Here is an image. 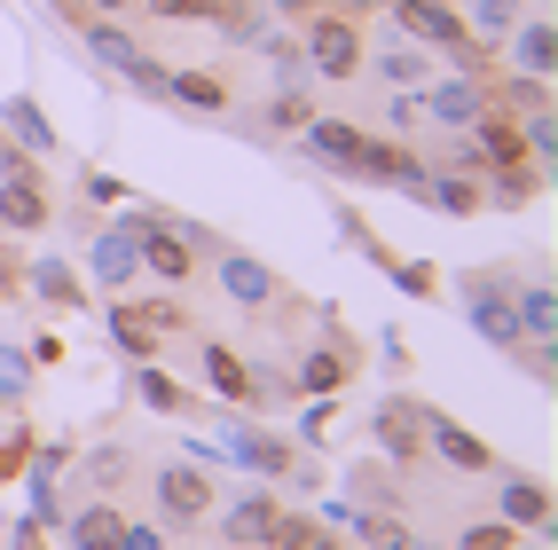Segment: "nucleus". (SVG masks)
<instances>
[{"label":"nucleus","instance_id":"de8ad7c7","mask_svg":"<svg viewBox=\"0 0 558 550\" xmlns=\"http://www.w3.org/2000/svg\"><path fill=\"white\" fill-rule=\"evenodd\" d=\"M354 550H362V542H354Z\"/></svg>","mask_w":558,"mask_h":550},{"label":"nucleus","instance_id":"aec40b11","mask_svg":"<svg viewBox=\"0 0 558 550\" xmlns=\"http://www.w3.org/2000/svg\"><path fill=\"white\" fill-rule=\"evenodd\" d=\"M511 315H519V339H558V291L535 283H511Z\"/></svg>","mask_w":558,"mask_h":550},{"label":"nucleus","instance_id":"c9c22d12","mask_svg":"<svg viewBox=\"0 0 558 550\" xmlns=\"http://www.w3.org/2000/svg\"><path fill=\"white\" fill-rule=\"evenodd\" d=\"M457 550H511V527H504V520H480V527H464Z\"/></svg>","mask_w":558,"mask_h":550},{"label":"nucleus","instance_id":"5701e85b","mask_svg":"<svg viewBox=\"0 0 558 550\" xmlns=\"http://www.w3.org/2000/svg\"><path fill=\"white\" fill-rule=\"evenodd\" d=\"M197 362H205V386H213L220 401H244V393H252V362H244L236 346L205 339V346H197Z\"/></svg>","mask_w":558,"mask_h":550},{"label":"nucleus","instance_id":"f03ea898","mask_svg":"<svg viewBox=\"0 0 558 550\" xmlns=\"http://www.w3.org/2000/svg\"><path fill=\"white\" fill-rule=\"evenodd\" d=\"M150 503H158V527L166 535H190V527H205V511L220 496H213V472L181 456V464H158L150 472Z\"/></svg>","mask_w":558,"mask_h":550},{"label":"nucleus","instance_id":"c03bdc74","mask_svg":"<svg viewBox=\"0 0 558 550\" xmlns=\"http://www.w3.org/2000/svg\"><path fill=\"white\" fill-rule=\"evenodd\" d=\"M87 16H134V0H80Z\"/></svg>","mask_w":558,"mask_h":550},{"label":"nucleus","instance_id":"6ab92c4d","mask_svg":"<svg viewBox=\"0 0 558 550\" xmlns=\"http://www.w3.org/2000/svg\"><path fill=\"white\" fill-rule=\"evenodd\" d=\"M409 197H417V205H433V212H449V220H464V212H480V181H472V173H449V166H440V173H425V181H417Z\"/></svg>","mask_w":558,"mask_h":550},{"label":"nucleus","instance_id":"49530a36","mask_svg":"<svg viewBox=\"0 0 558 550\" xmlns=\"http://www.w3.org/2000/svg\"><path fill=\"white\" fill-rule=\"evenodd\" d=\"M220 9H259V0H213V16H220Z\"/></svg>","mask_w":558,"mask_h":550},{"label":"nucleus","instance_id":"9b49d317","mask_svg":"<svg viewBox=\"0 0 558 550\" xmlns=\"http://www.w3.org/2000/svg\"><path fill=\"white\" fill-rule=\"evenodd\" d=\"M220 456H229V464H244V472H259V480H283V472H291V456H300V449H291V440H276L268 425H229V440H220Z\"/></svg>","mask_w":558,"mask_h":550},{"label":"nucleus","instance_id":"b1692460","mask_svg":"<svg viewBox=\"0 0 558 550\" xmlns=\"http://www.w3.org/2000/svg\"><path fill=\"white\" fill-rule=\"evenodd\" d=\"M24 283L40 291L48 307H63V315L87 300V276H80V268H63V260H32V268H24Z\"/></svg>","mask_w":558,"mask_h":550},{"label":"nucleus","instance_id":"a19ab883","mask_svg":"<svg viewBox=\"0 0 558 550\" xmlns=\"http://www.w3.org/2000/svg\"><path fill=\"white\" fill-rule=\"evenodd\" d=\"M87 197H95V205H126L134 190H126V181H110V173H87Z\"/></svg>","mask_w":558,"mask_h":550},{"label":"nucleus","instance_id":"473e14b6","mask_svg":"<svg viewBox=\"0 0 558 550\" xmlns=\"http://www.w3.org/2000/svg\"><path fill=\"white\" fill-rule=\"evenodd\" d=\"M134 9H150L166 24H213V0H134Z\"/></svg>","mask_w":558,"mask_h":550},{"label":"nucleus","instance_id":"423d86ee","mask_svg":"<svg viewBox=\"0 0 558 550\" xmlns=\"http://www.w3.org/2000/svg\"><path fill=\"white\" fill-rule=\"evenodd\" d=\"M362 370V354H354V339H315L307 354H300V370H291V393H300V401H339V386Z\"/></svg>","mask_w":558,"mask_h":550},{"label":"nucleus","instance_id":"e433bc0d","mask_svg":"<svg viewBox=\"0 0 558 550\" xmlns=\"http://www.w3.org/2000/svg\"><path fill=\"white\" fill-rule=\"evenodd\" d=\"M24 464H32V432H9L0 440V480H16Z\"/></svg>","mask_w":558,"mask_h":550},{"label":"nucleus","instance_id":"393cba45","mask_svg":"<svg viewBox=\"0 0 558 550\" xmlns=\"http://www.w3.org/2000/svg\"><path fill=\"white\" fill-rule=\"evenodd\" d=\"M457 16H464V32H472V40H480V48H496V40H504V32H511L519 16H527V0H464V9H457Z\"/></svg>","mask_w":558,"mask_h":550},{"label":"nucleus","instance_id":"4c0bfd02","mask_svg":"<svg viewBox=\"0 0 558 550\" xmlns=\"http://www.w3.org/2000/svg\"><path fill=\"white\" fill-rule=\"evenodd\" d=\"M119 550H166V527H158V520H126Z\"/></svg>","mask_w":558,"mask_h":550},{"label":"nucleus","instance_id":"4468645a","mask_svg":"<svg viewBox=\"0 0 558 550\" xmlns=\"http://www.w3.org/2000/svg\"><path fill=\"white\" fill-rule=\"evenodd\" d=\"M496 511H504L511 535H550V488H543V480H519V472H504Z\"/></svg>","mask_w":558,"mask_h":550},{"label":"nucleus","instance_id":"7ed1b4c3","mask_svg":"<svg viewBox=\"0 0 558 550\" xmlns=\"http://www.w3.org/2000/svg\"><path fill=\"white\" fill-rule=\"evenodd\" d=\"M205 520H213V535L229 542V550H268L276 520H283V503H276L268 480H259V488H244V496H229V503H213Z\"/></svg>","mask_w":558,"mask_h":550},{"label":"nucleus","instance_id":"1a4fd4ad","mask_svg":"<svg viewBox=\"0 0 558 550\" xmlns=\"http://www.w3.org/2000/svg\"><path fill=\"white\" fill-rule=\"evenodd\" d=\"M496 56L511 63V71H527V80H550V63H558V32H550V16L543 9H527L504 40H496Z\"/></svg>","mask_w":558,"mask_h":550},{"label":"nucleus","instance_id":"39448f33","mask_svg":"<svg viewBox=\"0 0 558 550\" xmlns=\"http://www.w3.org/2000/svg\"><path fill=\"white\" fill-rule=\"evenodd\" d=\"M213 276H220V291L244 307V315H259V307H276L283 300V283H276V268L259 260V252H236V244H213Z\"/></svg>","mask_w":558,"mask_h":550},{"label":"nucleus","instance_id":"c85d7f7f","mask_svg":"<svg viewBox=\"0 0 558 550\" xmlns=\"http://www.w3.org/2000/svg\"><path fill=\"white\" fill-rule=\"evenodd\" d=\"M347 527H354V542H362V550H417V542H409V527L393 520V511H354Z\"/></svg>","mask_w":558,"mask_h":550},{"label":"nucleus","instance_id":"9d476101","mask_svg":"<svg viewBox=\"0 0 558 550\" xmlns=\"http://www.w3.org/2000/svg\"><path fill=\"white\" fill-rule=\"evenodd\" d=\"M362 71H378V80H386V95H417L425 80H440L433 48H417V40H378Z\"/></svg>","mask_w":558,"mask_h":550},{"label":"nucleus","instance_id":"c756f323","mask_svg":"<svg viewBox=\"0 0 558 550\" xmlns=\"http://www.w3.org/2000/svg\"><path fill=\"white\" fill-rule=\"evenodd\" d=\"M213 24H220V32H229V40H236V48H259V40H268V32H276V16H268V9H220Z\"/></svg>","mask_w":558,"mask_h":550},{"label":"nucleus","instance_id":"0eeeda50","mask_svg":"<svg viewBox=\"0 0 558 550\" xmlns=\"http://www.w3.org/2000/svg\"><path fill=\"white\" fill-rule=\"evenodd\" d=\"M87 276L110 291V300H119V291H134V276H142V229H134V220H110V229L95 236Z\"/></svg>","mask_w":558,"mask_h":550},{"label":"nucleus","instance_id":"ea45409f","mask_svg":"<svg viewBox=\"0 0 558 550\" xmlns=\"http://www.w3.org/2000/svg\"><path fill=\"white\" fill-rule=\"evenodd\" d=\"M16 291H24V260H16V252H9V244H0V307H9V300H16Z\"/></svg>","mask_w":558,"mask_h":550},{"label":"nucleus","instance_id":"2f4dec72","mask_svg":"<svg viewBox=\"0 0 558 550\" xmlns=\"http://www.w3.org/2000/svg\"><path fill=\"white\" fill-rule=\"evenodd\" d=\"M134 307H142V322H150L158 339H173V330H190V307H181V300H134Z\"/></svg>","mask_w":558,"mask_h":550},{"label":"nucleus","instance_id":"79ce46f5","mask_svg":"<svg viewBox=\"0 0 558 550\" xmlns=\"http://www.w3.org/2000/svg\"><path fill=\"white\" fill-rule=\"evenodd\" d=\"M330 432V401H307V417H300V440H323Z\"/></svg>","mask_w":558,"mask_h":550},{"label":"nucleus","instance_id":"412c9836","mask_svg":"<svg viewBox=\"0 0 558 550\" xmlns=\"http://www.w3.org/2000/svg\"><path fill=\"white\" fill-rule=\"evenodd\" d=\"M110 346H119L126 362H158V346H166L158 330L142 322V307L126 300V291H119V300H110Z\"/></svg>","mask_w":558,"mask_h":550},{"label":"nucleus","instance_id":"20e7f679","mask_svg":"<svg viewBox=\"0 0 558 550\" xmlns=\"http://www.w3.org/2000/svg\"><path fill=\"white\" fill-rule=\"evenodd\" d=\"M511 283H519V276H464V315H472V330H480L496 354H519V346H527V339H519V315H511Z\"/></svg>","mask_w":558,"mask_h":550},{"label":"nucleus","instance_id":"ddd939ff","mask_svg":"<svg viewBox=\"0 0 558 550\" xmlns=\"http://www.w3.org/2000/svg\"><path fill=\"white\" fill-rule=\"evenodd\" d=\"M425 449L449 464V472H496V449L480 432H464V425H449V417H433L425 410Z\"/></svg>","mask_w":558,"mask_h":550},{"label":"nucleus","instance_id":"4be33fe9","mask_svg":"<svg viewBox=\"0 0 558 550\" xmlns=\"http://www.w3.org/2000/svg\"><path fill=\"white\" fill-rule=\"evenodd\" d=\"M0 142H16V150H32V158L56 150V134H48V119H40L32 95H9V110H0Z\"/></svg>","mask_w":558,"mask_h":550},{"label":"nucleus","instance_id":"bb28decb","mask_svg":"<svg viewBox=\"0 0 558 550\" xmlns=\"http://www.w3.org/2000/svg\"><path fill=\"white\" fill-rule=\"evenodd\" d=\"M126 480H134V449H87V456H80V488L119 496Z\"/></svg>","mask_w":558,"mask_h":550},{"label":"nucleus","instance_id":"f257e3e1","mask_svg":"<svg viewBox=\"0 0 558 550\" xmlns=\"http://www.w3.org/2000/svg\"><path fill=\"white\" fill-rule=\"evenodd\" d=\"M300 56H307V80H362V63H369V40H362V24L347 9H315L300 24Z\"/></svg>","mask_w":558,"mask_h":550},{"label":"nucleus","instance_id":"58836bf2","mask_svg":"<svg viewBox=\"0 0 558 550\" xmlns=\"http://www.w3.org/2000/svg\"><path fill=\"white\" fill-rule=\"evenodd\" d=\"M417 119H425V102H417V95H393V102H386V126H393V134H409Z\"/></svg>","mask_w":558,"mask_h":550},{"label":"nucleus","instance_id":"f8f14e48","mask_svg":"<svg viewBox=\"0 0 558 550\" xmlns=\"http://www.w3.org/2000/svg\"><path fill=\"white\" fill-rule=\"evenodd\" d=\"M362 126L354 119H323V110H315V119L300 126V150L315 158V166H330V173H354V158H362Z\"/></svg>","mask_w":558,"mask_h":550},{"label":"nucleus","instance_id":"72a5a7b5","mask_svg":"<svg viewBox=\"0 0 558 550\" xmlns=\"http://www.w3.org/2000/svg\"><path fill=\"white\" fill-rule=\"evenodd\" d=\"M307 119H315V102H307L300 87H283V95L268 102V126H307Z\"/></svg>","mask_w":558,"mask_h":550},{"label":"nucleus","instance_id":"a18cd8bd","mask_svg":"<svg viewBox=\"0 0 558 550\" xmlns=\"http://www.w3.org/2000/svg\"><path fill=\"white\" fill-rule=\"evenodd\" d=\"M339 9H347V16H362V9H393V0H339Z\"/></svg>","mask_w":558,"mask_h":550},{"label":"nucleus","instance_id":"37998d69","mask_svg":"<svg viewBox=\"0 0 558 550\" xmlns=\"http://www.w3.org/2000/svg\"><path fill=\"white\" fill-rule=\"evenodd\" d=\"M259 9H276V16H291V24H307V16L323 9V0H259Z\"/></svg>","mask_w":558,"mask_h":550},{"label":"nucleus","instance_id":"cd10ccee","mask_svg":"<svg viewBox=\"0 0 558 550\" xmlns=\"http://www.w3.org/2000/svg\"><path fill=\"white\" fill-rule=\"evenodd\" d=\"M480 205L527 212V205H535V173H527V166H488V190H480Z\"/></svg>","mask_w":558,"mask_h":550},{"label":"nucleus","instance_id":"6e6552de","mask_svg":"<svg viewBox=\"0 0 558 550\" xmlns=\"http://www.w3.org/2000/svg\"><path fill=\"white\" fill-rule=\"evenodd\" d=\"M417 102H425V119H440L449 134H464L480 110H488V80H480V71H449V80H425Z\"/></svg>","mask_w":558,"mask_h":550},{"label":"nucleus","instance_id":"a211bd4d","mask_svg":"<svg viewBox=\"0 0 558 550\" xmlns=\"http://www.w3.org/2000/svg\"><path fill=\"white\" fill-rule=\"evenodd\" d=\"M378 449L386 456H425V410L409 393H393L386 410H378Z\"/></svg>","mask_w":558,"mask_h":550},{"label":"nucleus","instance_id":"f3484780","mask_svg":"<svg viewBox=\"0 0 558 550\" xmlns=\"http://www.w3.org/2000/svg\"><path fill=\"white\" fill-rule=\"evenodd\" d=\"M63 535H71V550H119V535H126V511H119V496H95L87 511H71V520H63Z\"/></svg>","mask_w":558,"mask_h":550},{"label":"nucleus","instance_id":"7c9ffc66","mask_svg":"<svg viewBox=\"0 0 558 550\" xmlns=\"http://www.w3.org/2000/svg\"><path fill=\"white\" fill-rule=\"evenodd\" d=\"M24 386H32V354L0 346V401H24Z\"/></svg>","mask_w":558,"mask_h":550},{"label":"nucleus","instance_id":"2eb2a0df","mask_svg":"<svg viewBox=\"0 0 558 550\" xmlns=\"http://www.w3.org/2000/svg\"><path fill=\"white\" fill-rule=\"evenodd\" d=\"M158 102H173V110H205V119H229V80H220V71H173L166 63V95Z\"/></svg>","mask_w":558,"mask_h":550},{"label":"nucleus","instance_id":"f704fd0d","mask_svg":"<svg viewBox=\"0 0 558 550\" xmlns=\"http://www.w3.org/2000/svg\"><path fill=\"white\" fill-rule=\"evenodd\" d=\"M386 276L409 291V300H433V291H440V276H433V268H409V260H386Z\"/></svg>","mask_w":558,"mask_h":550},{"label":"nucleus","instance_id":"dca6fc26","mask_svg":"<svg viewBox=\"0 0 558 550\" xmlns=\"http://www.w3.org/2000/svg\"><path fill=\"white\" fill-rule=\"evenodd\" d=\"M354 173H362V181H393V190H417V181H425V158L401 150V142H378V134H369L362 158H354Z\"/></svg>","mask_w":558,"mask_h":550},{"label":"nucleus","instance_id":"a878e982","mask_svg":"<svg viewBox=\"0 0 558 550\" xmlns=\"http://www.w3.org/2000/svg\"><path fill=\"white\" fill-rule=\"evenodd\" d=\"M134 401L158 417H190V393H181V378H166L158 362H134Z\"/></svg>","mask_w":558,"mask_h":550}]
</instances>
